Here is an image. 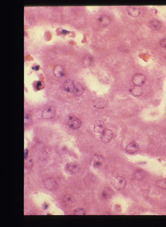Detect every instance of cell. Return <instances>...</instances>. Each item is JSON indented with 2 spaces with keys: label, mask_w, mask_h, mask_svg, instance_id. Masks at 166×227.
Returning a JSON list of instances; mask_svg holds the SVG:
<instances>
[{
  "label": "cell",
  "mask_w": 166,
  "mask_h": 227,
  "mask_svg": "<svg viewBox=\"0 0 166 227\" xmlns=\"http://www.w3.org/2000/svg\"><path fill=\"white\" fill-rule=\"evenodd\" d=\"M112 184L117 190H121L125 188L126 181L122 177H117L113 180Z\"/></svg>",
  "instance_id": "1"
},
{
  "label": "cell",
  "mask_w": 166,
  "mask_h": 227,
  "mask_svg": "<svg viewBox=\"0 0 166 227\" xmlns=\"http://www.w3.org/2000/svg\"><path fill=\"white\" fill-rule=\"evenodd\" d=\"M113 137V132L109 129L105 128L101 133V139L103 143H109L112 139Z\"/></svg>",
  "instance_id": "2"
},
{
  "label": "cell",
  "mask_w": 166,
  "mask_h": 227,
  "mask_svg": "<svg viewBox=\"0 0 166 227\" xmlns=\"http://www.w3.org/2000/svg\"><path fill=\"white\" fill-rule=\"evenodd\" d=\"M146 80V78L145 76L141 74H136L132 79L133 84L137 86H141L145 83Z\"/></svg>",
  "instance_id": "3"
},
{
  "label": "cell",
  "mask_w": 166,
  "mask_h": 227,
  "mask_svg": "<svg viewBox=\"0 0 166 227\" xmlns=\"http://www.w3.org/2000/svg\"><path fill=\"white\" fill-rule=\"evenodd\" d=\"M68 125L71 129H78L81 126V122L79 118L76 117H69Z\"/></svg>",
  "instance_id": "4"
},
{
  "label": "cell",
  "mask_w": 166,
  "mask_h": 227,
  "mask_svg": "<svg viewBox=\"0 0 166 227\" xmlns=\"http://www.w3.org/2000/svg\"><path fill=\"white\" fill-rule=\"evenodd\" d=\"M104 162L103 157L99 155H95L90 160L91 165L96 168L100 167L103 165Z\"/></svg>",
  "instance_id": "5"
},
{
  "label": "cell",
  "mask_w": 166,
  "mask_h": 227,
  "mask_svg": "<svg viewBox=\"0 0 166 227\" xmlns=\"http://www.w3.org/2000/svg\"><path fill=\"white\" fill-rule=\"evenodd\" d=\"M55 115V110L52 107H49L45 108L42 112L43 118L45 119H50L53 118Z\"/></svg>",
  "instance_id": "6"
},
{
  "label": "cell",
  "mask_w": 166,
  "mask_h": 227,
  "mask_svg": "<svg viewBox=\"0 0 166 227\" xmlns=\"http://www.w3.org/2000/svg\"><path fill=\"white\" fill-rule=\"evenodd\" d=\"M44 185L45 188L49 190H56L58 186V183L56 180L51 178L46 179L45 180Z\"/></svg>",
  "instance_id": "7"
},
{
  "label": "cell",
  "mask_w": 166,
  "mask_h": 227,
  "mask_svg": "<svg viewBox=\"0 0 166 227\" xmlns=\"http://www.w3.org/2000/svg\"><path fill=\"white\" fill-rule=\"evenodd\" d=\"M139 149V145L135 142H132L129 143L126 147V151L129 154L135 153Z\"/></svg>",
  "instance_id": "8"
},
{
  "label": "cell",
  "mask_w": 166,
  "mask_h": 227,
  "mask_svg": "<svg viewBox=\"0 0 166 227\" xmlns=\"http://www.w3.org/2000/svg\"><path fill=\"white\" fill-rule=\"evenodd\" d=\"M129 92L134 97H139L143 94V89L141 86L134 85L129 89Z\"/></svg>",
  "instance_id": "9"
},
{
  "label": "cell",
  "mask_w": 166,
  "mask_h": 227,
  "mask_svg": "<svg viewBox=\"0 0 166 227\" xmlns=\"http://www.w3.org/2000/svg\"><path fill=\"white\" fill-rule=\"evenodd\" d=\"M65 170L69 174H75L79 170V167L77 164L74 162H70L66 165Z\"/></svg>",
  "instance_id": "10"
},
{
  "label": "cell",
  "mask_w": 166,
  "mask_h": 227,
  "mask_svg": "<svg viewBox=\"0 0 166 227\" xmlns=\"http://www.w3.org/2000/svg\"><path fill=\"white\" fill-rule=\"evenodd\" d=\"M75 85L73 81L71 80H67L65 82L64 84V87L65 91L68 93H71L74 92Z\"/></svg>",
  "instance_id": "11"
},
{
  "label": "cell",
  "mask_w": 166,
  "mask_h": 227,
  "mask_svg": "<svg viewBox=\"0 0 166 227\" xmlns=\"http://www.w3.org/2000/svg\"><path fill=\"white\" fill-rule=\"evenodd\" d=\"M105 129V124L102 121L98 120L95 122L94 130L96 133L101 134Z\"/></svg>",
  "instance_id": "12"
},
{
  "label": "cell",
  "mask_w": 166,
  "mask_h": 227,
  "mask_svg": "<svg viewBox=\"0 0 166 227\" xmlns=\"http://www.w3.org/2000/svg\"><path fill=\"white\" fill-rule=\"evenodd\" d=\"M106 102L104 99L102 98H97L93 102V106L95 108H103L106 106Z\"/></svg>",
  "instance_id": "13"
},
{
  "label": "cell",
  "mask_w": 166,
  "mask_h": 227,
  "mask_svg": "<svg viewBox=\"0 0 166 227\" xmlns=\"http://www.w3.org/2000/svg\"><path fill=\"white\" fill-rule=\"evenodd\" d=\"M53 72L57 78H61L64 75V71L62 67L60 65H56L53 69Z\"/></svg>",
  "instance_id": "14"
},
{
  "label": "cell",
  "mask_w": 166,
  "mask_h": 227,
  "mask_svg": "<svg viewBox=\"0 0 166 227\" xmlns=\"http://www.w3.org/2000/svg\"><path fill=\"white\" fill-rule=\"evenodd\" d=\"M128 12L129 16L134 17L139 16L141 13L140 10L135 6H129L128 7Z\"/></svg>",
  "instance_id": "15"
},
{
  "label": "cell",
  "mask_w": 166,
  "mask_h": 227,
  "mask_svg": "<svg viewBox=\"0 0 166 227\" xmlns=\"http://www.w3.org/2000/svg\"><path fill=\"white\" fill-rule=\"evenodd\" d=\"M161 23L160 22L157 20H154L150 23V26L153 30H158L161 28Z\"/></svg>",
  "instance_id": "16"
},
{
  "label": "cell",
  "mask_w": 166,
  "mask_h": 227,
  "mask_svg": "<svg viewBox=\"0 0 166 227\" xmlns=\"http://www.w3.org/2000/svg\"><path fill=\"white\" fill-rule=\"evenodd\" d=\"M74 93L76 95L80 96L84 92V88L81 84H78L75 86Z\"/></svg>",
  "instance_id": "17"
},
{
  "label": "cell",
  "mask_w": 166,
  "mask_h": 227,
  "mask_svg": "<svg viewBox=\"0 0 166 227\" xmlns=\"http://www.w3.org/2000/svg\"><path fill=\"white\" fill-rule=\"evenodd\" d=\"M157 185L160 188L166 189V179L158 180L157 182Z\"/></svg>",
  "instance_id": "18"
},
{
  "label": "cell",
  "mask_w": 166,
  "mask_h": 227,
  "mask_svg": "<svg viewBox=\"0 0 166 227\" xmlns=\"http://www.w3.org/2000/svg\"><path fill=\"white\" fill-rule=\"evenodd\" d=\"M74 214L75 215H85V211L82 208H79L75 210Z\"/></svg>",
  "instance_id": "19"
},
{
  "label": "cell",
  "mask_w": 166,
  "mask_h": 227,
  "mask_svg": "<svg viewBox=\"0 0 166 227\" xmlns=\"http://www.w3.org/2000/svg\"><path fill=\"white\" fill-rule=\"evenodd\" d=\"M64 201L67 204H70L72 203L73 201V199L69 195H66L65 196V198H64Z\"/></svg>",
  "instance_id": "20"
},
{
  "label": "cell",
  "mask_w": 166,
  "mask_h": 227,
  "mask_svg": "<svg viewBox=\"0 0 166 227\" xmlns=\"http://www.w3.org/2000/svg\"><path fill=\"white\" fill-rule=\"evenodd\" d=\"M160 44L162 47L166 48V38L161 40Z\"/></svg>",
  "instance_id": "21"
},
{
  "label": "cell",
  "mask_w": 166,
  "mask_h": 227,
  "mask_svg": "<svg viewBox=\"0 0 166 227\" xmlns=\"http://www.w3.org/2000/svg\"><path fill=\"white\" fill-rule=\"evenodd\" d=\"M43 84L41 81H38L37 82V89H39V90H40V89H41V88H43Z\"/></svg>",
  "instance_id": "22"
},
{
  "label": "cell",
  "mask_w": 166,
  "mask_h": 227,
  "mask_svg": "<svg viewBox=\"0 0 166 227\" xmlns=\"http://www.w3.org/2000/svg\"><path fill=\"white\" fill-rule=\"evenodd\" d=\"M28 154V150H25V158L26 159Z\"/></svg>",
  "instance_id": "23"
},
{
  "label": "cell",
  "mask_w": 166,
  "mask_h": 227,
  "mask_svg": "<svg viewBox=\"0 0 166 227\" xmlns=\"http://www.w3.org/2000/svg\"><path fill=\"white\" fill-rule=\"evenodd\" d=\"M39 68H40L39 65H36V66H35L34 67H33L32 69L33 70L37 71L38 70Z\"/></svg>",
  "instance_id": "24"
},
{
  "label": "cell",
  "mask_w": 166,
  "mask_h": 227,
  "mask_svg": "<svg viewBox=\"0 0 166 227\" xmlns=\"http://www.w3.org/2000/svg\"><path fill=\"white\" fill-rule=\"evenodd\" d=\"M68 32H69V31H67L66 30H63V31H61V33L62 34H66Z\"/></svg>",
  "instance_id": "25"
}]
</instances>
